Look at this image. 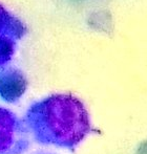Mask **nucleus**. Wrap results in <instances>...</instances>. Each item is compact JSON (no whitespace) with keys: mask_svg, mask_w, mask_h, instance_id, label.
Returning a JSON list of instances; mask_svg holds the SVG:
<instances>
[{"mask_svg":"<svg viewBox=\"0 0 147 154\" xmlns=\"http://www.w3.org/2000/svg\"><path fill=\"white\" fill-rule=\"evenodd\" d=\"M22 120L30 135L43 146L74 150L92 131L84 104L66 93L51 94L34 102Z\"/></svg>","mask_w":147,"mask_h":154,"instance_id":"obj_1","label":"nucleus"},{"mask_svg":"<svg viewBox=\"0 0 147 154\" xmlns=\"http://www.w3.org/2000/svg\"><path fill=\"white\" fill-rule=\"evenodd\" d=\"M16 41L12 39L0 40V67H4L11 62L16 51Z\"/></svg>","mask_w":147,"mask_h":154,"instance_id":"obj_5","label":"nucleus"},{"mask_svg":"<svg viewBox=\"0 0 147 154\" xmlns=\"http://www.w3.org/2000/svg\"><path fill=\"white\" fill-rule=\"evenodd\" d=\"M29 131L22 119L12 110L0 107V154H23L31 146Z\"/></svg>","mask_w":147,"mask_h":154,"instance_id":"obj_2","label":"nucleus"},{"mask_svg":"<svg viewBox=\"0 0 147 154\" xmlns=\"http://www.w3.org/2000/svg\"><path fill=\"white\" fill-rule=\"evenodd\" d=\"M27 88L24 73L17 67L0 68V99L8 104H16Z\"/></svg>","mask_w":147,"mask_h":154,"instance_id":"obj_3","label":"nucleus"},{"mask_svg":"<svg viewBox=\"0 0 147 154\" xmlns=\"http://www.w3.org/2000/svg\"><path fill=\"white\" fill-rule=\"evenodd\" d=\"M27 32V27L24 23L0 4V40L12 39L17 42L21 40Z\"/></svg>","mask_w":147,"mask_h":154,"instance_id":"obj_4","label":"nucleus"},{"mask_svg":"<svg viewBox=\"0 0 147 154\" xmlns=\"http://www.w3.org/2000/svg\"><path fill=\"white\" fill-rule=\"evenodd\" d=\"M35 154H51V153H46V152H37Z\"/></svg>","mask_w":147,"mask_h":154,"instance_id":"obj_6","label":"nucleus"}]
</instances>
